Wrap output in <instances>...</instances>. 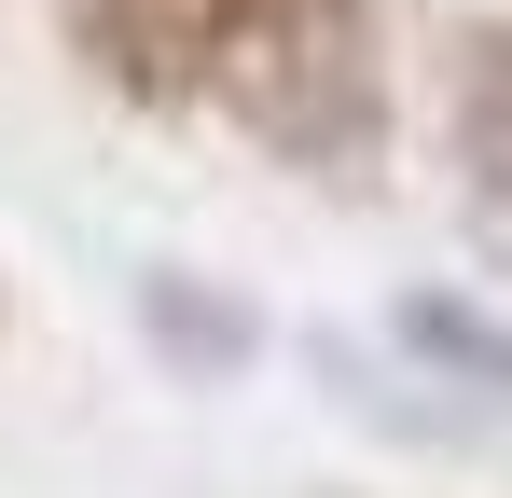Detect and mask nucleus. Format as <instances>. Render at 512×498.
I'll list each match as a JSON object with an SVG mask.
<instances>
[{"label":"nucleus","instance_id":"obj_1","mask_svg":"<svg viewBox=\"0 0 512 498\" xmlns=\"http://www.w3.org/2000/svg\"><path fill=\"white\" fill-rule=\"evenodd\" d=\"M56 28L125 111H222L263 166L319 194H374L402 153L388 0H56Z\"/></svg>","mask_w":512,"mask_h":498},{"label":"nucleus","instance_id":"obj_2","mask_svg":"<svg viewBox=\"0 0 512 498\" xmlns=\"http://www.w3.org/2000/svg\"><path fill=\"white\" fill-rule=\"evenodd\" d=\"M443 153H457V194L512 236V14H471L443 56Z\"/></svg>","mask_w":512,"mask_h":498},{"label":"nucleus","instance_id":"obj_3","mask_svg":"<svg viewBox=\"0 0 512 498\" xmlns=\"http://www.w3.org/2000/svg\"><path fill=\"white\" fill-rule=\"evenodd\" d=\"M139 332H153V360H167L180 388H236L263 360V319L236 291H208V277H180V263H139Z\"/></svg>","mask_w":512,"mask_h":498},{"label":"nucleus","instance_id":"obj_4","mask_svg":"<svg viewBox=\"0 0 512 498\" xmlns=\"http://www.w3.org/2000/svg\"><path fill=\"white\" fill-rule=\"evenodd\" d=\"M388 332L429 360V388H471L485 415H512V332L485 319V305H457V291H402V305H388Z\"/></svg>","mask_w":512,"mask_h":498}]
</instances>
